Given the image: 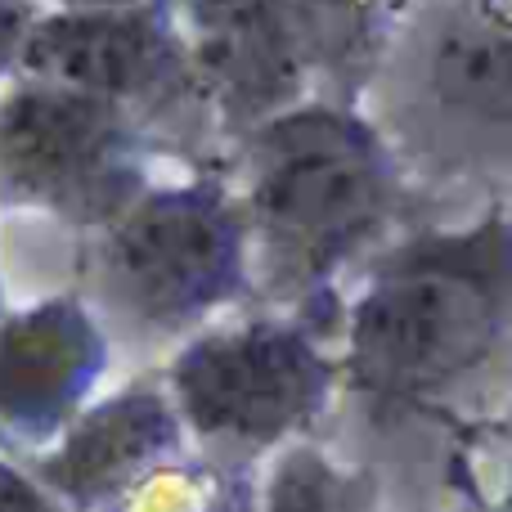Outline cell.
I'll list each match as a JSON object with an SVG mask.
<instances>
[{
	"mask_svg": "<svg viewBox=\"0 0 512 512\" xmlns=\"http://www.w3.org/2000/svg\"><path fill=\"white\" fill-rule=\"evenodd\" d=\"M117 342L77 288L0 310V441L50 450L99 396Z\"/></svg>",
	"mask_w": 512,
	"mask_h": 512,
	"instance_id": "cell-9",
	"label": "cell"
},
{
	"mask_svg": "<svg viewBox=\"0 0 512 512\" xmlns=\"http://www.w3.org/2000/svg\"><path fill=\"white\" fill-rule=\"evenodd\" d=\"M360 104L414 176L512 167V0H409Z\"/></svg>",
	"mask_w": 512,
	"mask_h": 512,
	"instance_id": "cell-4",
	"label": "cell"
},
{
	"mask_svg": "<svg viewBox=\"0 0 512 512\" xmlns=\"http://www.w3.org/2000/svg\"><path fill=\"white\" fill-rule=\"evenodd\" d=\"M225 171L248 216L256 306L337 337L346 279L400 239L414 171L364 104L310 99L230 144Z\"/></svg>",
	"mask_w": 512,
	"mask_h": 512,
	"instance_id": "cell-1",
	"label": "cell"
},
{
	"mask_svg": "<svg viewBox=\"0 0 512 512\" xmlns=\"http://www.w3.org/2000/svg\"><path fill=\"white\" fill-rule=\"evenodd\" d=\"M0 512H72V508L50 486H41V477L27 463H14L0 454Z\"/></svg>",
	"mask_w": 512,
	"mask_h": 512,
	"instance_id": "cell-13",
	"label": "cell"
},
{
	"mask_svg": "<svg viewBox=\"0 0 512 512\" xmlns=\"http://www.w3.org/2000/svg\"><path fill=\"white\" fill-rule=\"evenodd\" d=\"M72 288L117 346L171 355L256 306L248 216L225 167L167 176L108 230L81 239Z\"/></svg>",
	"mask_w": 512,
	"mask_h": 512,
	"instance_id": "cell-3",
	"label": "cell"
},
{
	"mask_svg": "<svg viewBox=\"0 0 512 512\" xmlns=\"http://www.w3.org/2000/svg\"><path fill=\"white\" fill-rule=\"evenodd\" d=\"M0 283H5V265H0ZM0 310H5V288H0Z\"/></svg>",
	"mask_w": 512,
	"mask_h": 512,
	"instance_id": "cell-17",
	"label": "cell"
},
{
	"mask_svg": "<svg viewBox=\"0 0 512 512\" xmlns=\"http://www.w3.org/2000/svg\"><path fill=\"white\" fill-rule=\"evenodd\" d=\"M194 450L162 373H140L104 391L50 450L27 468L72 512H117L162 468Z\"/></svg>",
	"mask_w": 512,
	"mask_h": 512,
	"instance_id": "cell-10",
	"label": "cell"
},
{
	"mask_svg": "<svg viewBox=\"0 0 512 512\" xmlns=\"http://www.w3.org/2000/svg\"><path fill=\"white\" fill-rule=\"evenodd\" d=\"M261 486L252 468H234L203 450H189L171 468H162L149 486H140L117 512H256Z\"/></svg>",
	"mask_w": 512,
	"mask_h": 512,
	"instance_id": "cell-12",
	"label": "cell"
},
{
	"mask_svg": "<svg viewBox=\"0 0 512 512\" xmlns=\"http://www.w3.org/2000/svg\"><path fill=\"white\" fill-rule=\"evenodd\" d=\"M59 9H135V5H171V0H45Z\"/></svg>",
	"mask_w": 512,
	"mask_h": 512,
	"instance_id": "cell-15",
	"label": "cell"
},
{
	"mask_svg": "<svg viewBox=\"0 0 512 512\" xmlns=\"http://www.w3.org/2000/svg\"><path fill=\"white\" fill-rule=\"evenodd\" d=\"M495 512H512V459H508V468H504V486H499Z\"/></svg>",
	"mask_w": 512,
	"mask_h": 512,
	"instance_id": "cell-16",
	"label": "cell"
},
{
	"mask_svg": "<svg viewBox=\"0 0 512 512\" xmlns=\"http://www.w3.org/2000/svg\"><path fill=\"white\" fill-rule=\"evenodd\" d=\"M256 512H382V490L369 468L297 441L265 463Z\"/></svg>",
	"mask_w": 512,
	"mask_h": 512,
	"instance_id": "cell-11",
	"label": "cell"
},
{
	"mask_svg": "<svg viewBox=\"0 0 512 512\" xmlns=\"http://www.w3.org/2000/svg\"><path fill=\"white\" fill-rule=\"evenodd\" d=\"M512 337V207L459 225L405 230L346 292L342 382L373 409L450 400L504 355Z\"/></svg>",
	"mask_w": 512,
	"mask_h": 512,
	"instance_id": "cell-2",
	"label": "cell"
},
{
	"mask_svg": "<svg viewBox=\"0 0 512 512\" xmlns=\"http://www.w3.org/2000/svg\"><path fill=\"white\" fill-rule=\"evenodd\" d=\"M409 0H171L230 144L310 99L360 104Z\"/></svg>",
	"mask_w": 512,
	"mask_h": 512,
	"instance_id": "cell-5",
	"label": "cell"
},
{
	"mask_svg": "<svg viewBox=\"0 0 512 512\" xmlns=\"http://www.w3.org/2000/svg\"><path fill=\"white\" fill-rule=\"evenodd\" d=\"M41 14H45V0H0V86L18 72L23 45Z\"/></svg>",
	"mask_w": 512,
	"mask_h": 512,
	"instance_id": "cell-14",
	"label": "cell"
},
{
	"mask_svg": "<svg viewBox=\"0 0 512 512\" xmlns=\"http://www.w3.org/2000/svg\"><path fill=\"white\" fill-rule=\"evenodd\" d=\"M18 72L63 81L117 104L180 171H212L230 158V135L171 5H45L23 45Z\"/></svg>",
	"mask_w": 512,
	"mask_h": 512,
	"instance_id": "cell-8",
	"label": "cell"
},
{
	"mask_svg": "<svg viewBox=\"0 0 512 512\" xmlns=\"http://www.w3.org/2000/svg\"><path fill=\"white\" fill-rule=\"evenodd\" d=\"M167 162L108 99L32 72L0 86V216L45 221L81 243L167 180Z\"/></svg>",
	"mask_w": 512,
	"mask_h": 512,
	"instance_id": "cell-7",
	"label": "cell"
},
{
	"mask_svg": "<svg viewBox=\"0 0 512 512\" xmlns=\"http://www.w3.org/2000/svg\"><path fill=\"white\" fill-rule=\"evenodd\" d=\"M194 450L234 468L310 441L342 382L337 337L288 310L248 306L162 360Z\"/></svg>",
	"mask_w": 512,
	"mask_h": 512,
	"instance_id": "cell-6",
	"label": "cell"
}]
</instances>
